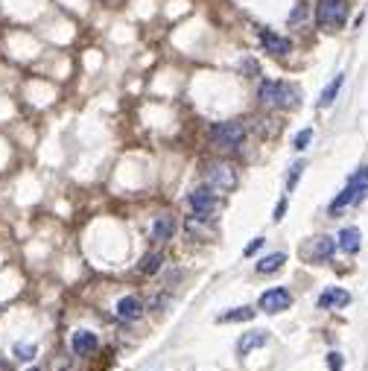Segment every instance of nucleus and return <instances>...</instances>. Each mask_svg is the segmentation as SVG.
Here are the masks:
<instances>
[{
    "label": "nucleus",
    "mask_w": 368,
    "mask_h": 371,
    "mask_svg": "<svg viewBox=\"0 0 368 371\" xmlns=\"http://www.w3.org/2000/svg\"><path fill=\"white\" fill-rule=\"evenodd\" d=\"M114 313H118L123 322H132V319H138L144 313V301L138 296H123L118 301V307H114Z\"/></svg>",
    "instance_id": "f8f14e48"
},
{
    "label": "nucleus",
    "mask_w": 368,
    "mask_h": 371,
    "mask_svg": "<svg viewBox=\"0 0 368 371\" xmlns=\"http://www.w3.org/2000/svg\"><path fill=\"white\" fill-rule=\"evenodd\" d=\"M284 213H286V199H281L278 202V208H275V213H272V220L278 222V220H284Z\"/></svg>",
    "instance_id": "a878e982"
},
{
    "label": "nucleus",
    "mask_w": 368,
    "mask_h": 371,
    "mask_svg": "<svg viewBox=\"0 0 368 371\" xmlns=\"http://www.w3.org/2000/svg\"><path fill=\"white\" fill-rule=\"evenodd\" d=\"M301 172H304V161H298V164L289 167V175H286V187H289V190L298 184V175H301Z\"/></svg>",
    "instance_id": "412c9836"
},
{
    "label": "nucleus",
    "mask_w": 368,
    "mask_h": 371,
    "mask_svg": "<svg viewBox=\"0 0 368 371\" xmlns=\"http://www.w3.org/2000/svg\"><path fill=\"white\" fill-rule=\"evenodd\" d=\"M310 141H313V129H304V132H298V134H296V144H293V146L301 152V149H307V146H310Z\"/></svg>",
    "instance_id": "4be33fe9"
},
{
    "label": "nucleus",
    "mask_w": 368,
    "mask_h": 371,
    "mask_svg": "<svg viewBox=\"0 0 368 371\" xmlns=\"http://www.w3.org/2000/svg\"><path fill=\"white\" fill-rule=\"evenodd\" d=\"M70 348H73V354L91 357L94 351L100 348V339H96V334H91V330H76V334L70 337Z\"/></svg>",
    "instance_id": "9d476101"
},
{
    "label": "nucleus",
    "mask_w": 368,
    "mask_h": 371,
    "mask_svg": "<svg viewBox=\"0 0 368 371\" xmlns=\"http://www.w3.org/2000/svg\"><path fill=\"white\" fill-rule=\"evenodd\" d=\"M304 24H307V9H304V6H296L293 15H289V27L298 30V27H304Z\"/></svg>",
    "instance_id": "aec40b11"
},
{
    "label": "nucleus",
    "mask_w": 368,
    "mask_h": 371,
    "mask_svg": "<svg viewBox=\"0 0 368 371\" xmlns=\"http://www.w3.org/2000/svg\"><path fill=\"white\" fill-rule=\"evenodd\" d=\"M35 351H38L35 345H21V342H18V345H15V357H18V360H32Z\"/></svg>",
    "instance_id": "5701e85b"
},
{
    "label": "nucleus",
    "mask_w": 368,
    "mask_h": 371,
    "mask_svg": "<svg viewBox=\"0 0 368 371\" xmlns=\"http://www.w3.org/2000/svg\"><path fill=\"white\" fill-rule=\"evenodd\" d=\"M258 35H260L263 50H266L269 56H275V58H286V56H289V50H293V44H289V38H284V35H278V32H272V30H266V27H260V30H258Z\"/></svg>",
    "instance_id": "6e6552de"
},
{
    "label": "nucleus",
    "mask_w": 368,
    "mask_h": 371,
    "mask_svg": "<svg viewBox=\"0 0 368 371\" xmlns=\"http://www.w3.org/2000/svg\"><path fill=\"white\" fill-rule=\"evenodd\" d=\"M258 100L263 106H272V108H296L301 103V91L293 82H284V80H263L258 88Z\"/></svg>",
    "instance_id": "f257e3e1"
},
{
    "label": "nucleus",
    "mask_w": 368,
    "mask_h": 371,
    "mask_svg": "<svg viewBox=\"0 0 368 371\" xmlns=\"http://www.w3.org/2000/svg\"><path fill=\"white\" fill-rule=\"evenodd\" d=\"M187 205H190V210L193 213H196V217L199 220H208V217H214V213H217V193H214V187H196V190H193L190 193V196H187Z\"/></svg>",
    "instance_id": "39448f33"
},
{
    "label": "nucleus",
    "mask_w": 368,
    "mask_h": 371,
    "mask_svg": "<svg viewBox=\"0 0 368 371\" xmlns=\"http://www.w3.org/2000/svg\"><path fill=\"white\" fill-rule=\"evenodd\" d=\"M327 365H331V371H342V354L331 351V354H327Z\"/></svg>",
    "instance_id": "b1692460"
},
{
    "label": "nucleus",
    "mask_w": 368,
    "mask_h": 371,
    "mask_svg": "<svg viewBox=\"0 0 368 371\" xmlns=\"http://www.w3.org/2000/svg\"><path fill=\"white\" fill-rule=\"evenodd\" d=\"M30 371H38V368H30Z\"/></svg>",
    "instance_id": "bb28decb"
},
{
    "label": "nucleus",
    "mask_w": 368,
    "mask_h": 371,
    "mask_svg": "<svg viewBox=\"0 0 368 371\" xmlns=\"http://www.w3.org/2000/svg\"><path fill=\"white\" fill-rule=\"evenodd\" d=\"M210 141L214 146L231 152V149H240L246 141V126L240 120H222L217 126H210Z\"/></svg>",
    "instance_id": "7ed1b4c3"
},
{
    "label": "nucleus",
    "mask_w": 368,
    "mask_h": 371,
    "mask_svg": "<svg viewBox=\"0 0 368 371\" xmlns=\"http://www.w3.org/2000/svg\"><path fill=\"white\" fill-rule=\"evenodd\" d=\"M316 21L324 30H339L348 21V0H319L316 4Z\"/></svg>",
    "instance_id": "20e7f679"
},
{
    "label": "nucleus",
    "mask_w": 368,
    "mask_h": 371,
    "mask_svg": "<svg viewBox=\"0 0 368 371\" xmlns=\"http://www.w3.org/2000/svg\"><path fill=\"white\" fill-rule=\"evenodd\" d=\"M161 266H164V255H161V251H149V255L141 260V272H144V275H155V272H161Z\"/></svg>",
    "instance_id": "a211bd4d"
},
{
    "label": "nucleus",
    "mask_w": 368,
    "mask_h": 371,
    "mask_svg": "<svg viewBox=\"0 0 368 371\" xmlns=\"http://www.w3.org/2000/svg\"><path fill=\"white\" fill-rule=\"evenodd\" d=\"M360 240H362V234L354 225H348V228L339 231V249L345 251V255H357V251H360Z\"/></svg>",
    "instance_id": "2eb2a0df"
},
{
    "label": "nucleus",
    "mask_w": 368,
    "mask_h": 371,
    "mask_svg": "<svg viewBox=\"0 0 368 371\" xmlns=\"http://www.w3.org/2000/svg\"><path fill=\"white\" fill-rule=\"evenodd\" d=\"M322 310H334V307H345V304H351V292H345V289H339V287H327L322 296H319V301H316Z\"/></svg>",
    "instance_id": "9b49d317"
},
{
    "label": "nucleus",
    "mask_w": 368,
    "mask_h": 371,
    "mask_svg": "<svg viewBox=\"0 0 368 371\" xmlns=\"http://www.w3.org/2000/svg\"><path fill=\"white\" fill-rule=\"evenodd\" d=\"M368 196V164L360 167L351 179H348V184L342 187V193L331 202V217H336V213H342L345 208H351L357 202H362Z\"/></svg>",
    "instance_id": "f03ea898"
},
{
    "label": "nucleus",
    "mask_w": 368,
    "mask_h": 371,
    "mask_svg": "<svg viewBox=\"0 0 368 371\" xmlns=\"http://www.w3.org/2000/svg\"><path fill=\"white\" fill-rule=\"evenodd\" d=\"M248 319H255V307H237L220 316V322H248Z\"/></svg>",
    "instance_id": "6ab92c4d"
},
{
    "label": "nucleus",
    "mask_w": 368,
    "mask_h": 371,
    "mask_svg": "<svg viewBox=\"0 0 368 371\" xmlns=\"http://www.w3.org/2000/svg\"><path fill=\"white\" fill-rule=\"evenodd\" d=\"M205 182H208V187H214V190H231L237 184V172L231 170L228 164H222V161H214V164L205 167Z\"/></svg>",
    "instance_id": "423d86ee"
},
{
    "label": "nucleus",
    "mask_w": 368,
    "mask_h": 371,
    "mask_svg": "<svg viewBox=\"0 0 368 371\" xmlns=\"http://www.w3.org/2000/svg\"><path fill=\"white\" fill-rule=\"evenodd\" d=\"M334 251H336V243H334L331 237H316V240L307 243L304 255H307L310 263H324V260L334 258Z\"/></svg>",
    "instance_id": "1a4fd4ad"
},
{
    "label": "nucleus",
    "mask_w": 368,
    "mask_h": 371,
    "mask_svg": "<svg viewBox=\"0 0 368 371\" xmlns=\"http://www.w3.org/2000/svg\"><path fill=\"white\" fill-rule=\"evenodd\" d=\"M342 82H345V73H336L334 80H331V85H327V88L322 91V96H319V106H322V108H327V106H331V103L336 100V94H339Z\"/></svg>",
    "instance_id": "f3484780"
},
{
    "label": "nucleus",
    "mask_w": 368,
    "mask_h": 371,
    "mask_svg": "<svg viewBox=\"0 0 368 371\" xmlns=\"http://www.w3.org/2000/svg\"><path fill=\"white\" fill-rule=\"evenodd\" d=\"M260 246H263V237H255V240H251V243L246 246V251H243V255H246V258H251V255H255V251H260Z\"/></svg>",
    "instance_id": "393cba45"
},
{
    "label": "nucleus",
    "mask_w": 368,
    "mask_h": 371,
    "mask_svg": "<svg viewBox=\"0 0 368 371\" xmlns=\"http://www.w3.org/2000/svg\"><path fill=\"white\" fill-rule=\"evenodd\" d=\"M172 234H176V220H172L170 213H161V217L152 222V240L167 243V240H172Z\"/></svg>",
    "instance_id": "ddd939ff"
},
{
    "label": "nucleus",
    "mask_w": 368,
    "mask_h": 371,
    "mask_svg": "<svg viewBox=\"0 0 368 371\" xmlns=\"http://www.w3.org/2000/svg\"><path fill=\"white\" fill-rule=\"evenodd\" d=\"M269 342V330H251V334H243L240 342H237V351H240V357H246L248 351H255V348H263Z\"/></svg>",
    "instance_id": "4468645a"
},
{
    "label": "nucleus",
    "mask_w": 368,
    "mask_h": 371,
    "mask_svg": "<svg viewBox=\"0 0 368 371\" xmlns=\"http://www.w3.org/2000/svg\"><path fill=\"white\" fill-rule=\"evenodd\" d=\"M284 263H286V255H284V251H275V255H266L258 263V272H260V275H272V272H278Z\"/></svg>",
    "instance_id": "dca6fc26"
},
{
    "label": "nucleus",
    "mask_w": 368,
    "mask_h": 371,
    "mask_svg": "<svg viewBox=\"0 0 368 371\" xmlns=\"http://www.w3.org/2000/svg\"><path fill=\"white\" fill-rule=\"evenodd\" d=\"M258 307L263 310V313H284V310L293 307V296H289V289H284V287L266 289L260 296V301H258Z\"/></svg>",
    "instance_id": "0eeeda50"
}]
</instances>
